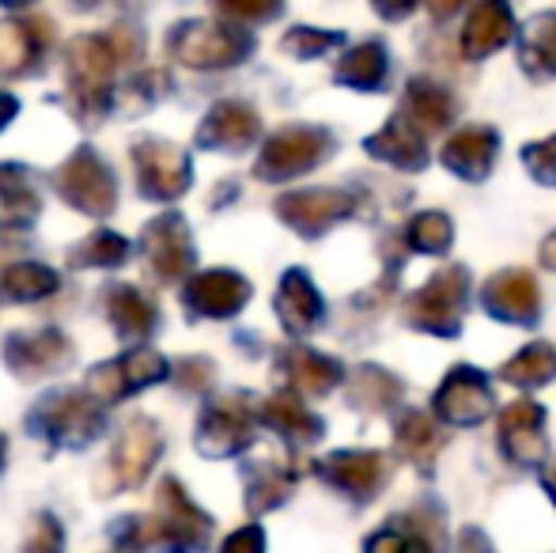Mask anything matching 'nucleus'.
<instances>
[{
  "label": "nucleus",
  "mask_w": 556,
  "mask_h": 553,
  "mask_svg": "<svg viewBox=\"0 0 556 553\" xmlns=\"http://www.w3.org/2000/svg\"><path fill=\"white\" fill-rule=\"evenodd\" d=\"M42 213V198L30 186L27 171L0 163V228H27Z\"/></svg>",
  "instance_id": "29"
},
{
  "label": "nucleus",
  "mask_w": 556,
  "mask_h": 553,
  "mask_svg": "<svg viewBox=\"0 0 556 553\" xmlns=\"http://www.w3.org/2000/svg\"><path fill=\"white\" fill-rule=\"evenodd\" d=\"M23 553H65V531L53 516H35Z\"/></svg>",
  "instance_id": "43"
},
{
  "label": "nucleus",
  "mask_w": 556,
  "mask_h": 553,
  "mask_svg": "<svg viewBox=\"0 0 556 553\" xmlns=\"http://www.w3.org/2000/svg\"><path fill=\"white\" fill-rule=\"evenodd\" d=\"M405 243L420 254H446L454 243V224L443 213H420L405 228Z\"/></svg>",
  "instance_id": "38"
},
{
  "label": "nucleus",
  "mask_w": 556,
  "mask_h": 553,
  "mask_svg": "<svg viewBox=\"0 0 556 553\" xmlns=\"http://www.w3.org/2000/svg\"><path fill=\"white\" fill-rule=\"evenodd\" d=\"M390 76V53L382 42H359L337 61L333 80L356 91H379Z\"/></svg>",
  "instance_id": "30"
},
{
  "label": "nucleus",
  "mask_w": 556,
  "mask_h": 553,
  "mask_svg": "<svg viewBox=\"0 0 556 553\" xmlns=\"http://www.w3.org/2000/svg\"><path fill=\"white\" fill-rule=\"evenodd\" d=\"M545 493H549V501L556 504V458H553L549 470H545Z\"/></svg>",
  "instance_id": "51"
},
{
  "label": "nucleus",
  "mask_w": 556,
  "mask_h": 553,
  "mask_svg": "<svg viewBox=\"0 0 556 553\" xmlns=\"http://www.w3.org/2000/svg\"><path fill=\"white\" fill-rule=\"evenodd\" d=\"M511 38H515L511 4H507V0H481V4H473L466 27H462L458 46L469 61H481V58H489V53L504 50Z\"/></svg>",
  "instance_id": "20"
},
{
  "label": "nucleus",
  "mask_w": 556,
  "mask_h": 553,
  "mask_svg": "<svg viewBox=\"0 0 556 553\" xmlns=\"http://www.w3.org/2000/svg\"><path fill=\"white\" fill-rule=\"evenodd\" d=\"M330 152H333L330 129L288 126L265 140L262 155L254 163V175L265 178V183H288V178H300L307 171H315L318 163H326Z\"/></svg>",
  "instance_id": "6"
},
{
  "label": "nucleus",
  "mask_w": 556,
  "mask_h": 553,
  "mask_svg": "<svg viewBox=\"0 0 556 553\" xmlns=\"http://www.w3.org/2000/svg\"><path fill=\"white\" fill-rule=\"evenodd\" d=\"M262 420L280 436V440L292 443V448L318 443V440H323V432H326L323 417L311 414V410L303 406L300 394H273V399L262 406Z\"/></svg>",
  "instance_id": "27"
},
{
  "label": "nucleus",
  "mask_w": 556,
  "mask_h": 553,
  "mask_svg": "<svg viewBox=\"0 0 556 553\" xmlns=\"http://www.w3.org/2000/svg\"><path fill=\"white\" fill-rule=\"evenodd\" d=\"M170 58L186 68H205V73H216V68H231L242 65V61L254 53V38L247 30H235L227 23H213V20H186L170 30L167 42Z\"/></svg>",
  "instance_id": "4"
},
{
  "label": "nucleus",
  "mask_w": 556,
  "mask_h": 553,
  "mask_svg": "<svg viewBox=\"0 0 556 553\" xmlns=\"http://www.w3.org/2000/svg\"><path fill=\"white\" fill-rule=\"evenodd\" d=\"M484 311L500 323L534 326L542 315V288L527 269H504L484 285Z\"/></svg>",
  "instance_id": "19"
},
{
  "label": "nucleus",
  "mask_w": 556,
  "mask_h": 553,
  "mask_svg": "<svg viewBox=\"0 0 556 553\" xmlns=\"http://www.w3.org/2000/svg\"><path fill=\"white\" fill-rule=\"evenodd\" d=\"M132 167H137V183H140V198L148 201H175L190 190V155L178 144L160 137H148L132 144Z\"/></svg>",
  "instance_id": "10"
},
{
  "label": "nucleus",
  "mask_w": 556,
  "mask_h": 553,
  "mask_svg": "<svg viewBox=\"0 0 556 553\" xmlns=\"http://www.w3.org/2000/svg\"><path fill=\"white\" fill-rule=\"evenodd\" d=\"M425 137L428 134H420L405 114H394L379 134L364 140V148L382 163H394V167H402V171H420L428 163Z\"/></svg>",
  "instance_id": "26"
},
{
  "label": "nucleus",
  "mask_w": 556,
  "mask_h": 553,
  "mask_svg": "<svg viewBox=\"0 0 556 553\" xmlns=\"http://www.w3.org/2000/svg\"><path fill=\"white\" fill-rule=\"evenodd\" d=\"M53 42L50 20H0V76H23Z\"/></svg>",
  "instance_id": "21"
},
{
  "label": "nucleus",
  "mask_w": 556,
  "mask_h": 553,
  "mask_svg": "<svg viewBox=\"0 0 556 553\" xmlns=\"http://www.w3.org/2000/svg\"><path fill=\"white\" fill-rule=\"evenodd\" d=\"M220 553H265V531L257 524L239 527L235 535H227Z\"/></svg>",
  "instance_id": "44"
},
{
  "label": "nucleus",
  "mask_w": 556,
  "mask_h": 553,
  "mask_svg": "<svg viewBox=\"0 0 556 553\" xmlns=\"http://www.w3.org/2000/svg\"><path fill=\"white\" fill-rule=\"evenodd\" d=\"M114 542L137 553H198L213 539V519L186 497L182 481L163 478L155 489V516H122Z\"/></svg>",
  "instance_id": "1"
},
{
  "label": "nucleus",
  "mask_w": 556,
  "mask_h": 553,
  "mask_svg": "<svg viewBox=\"0 0 556 553\" xmlns=\"http://www.w3.org/2000/svg\"><path fill=\"white\" fill-rule=\"evenodd\" d=\"M443 440H446L443 428L435 425V417L425 414V410H409V414L397 417L394 443H397V451H402L405 463L420 466V470L432 466V458L440 455Z\"/></svg>",
  "instance_id": "32"
},
{
  "label": "nucleus",
  "mask_w": 556,
  "mask_h": 553,
  "mask_svg": "<svg viewBox=\"0 0 556 553\" xmlns=\"http://www.w3.org/2000/svg\"><path fill=\"white\" fill-rule=\"evenodd\" d=\"M553 376H556V349L549 341L527 345L522 353H515L511 361L504 364V372H500V379H507V384H515V387H545Z\"/></svg>",
  "instance_id": "37"
},
{
  "label": "nucleus",
  "mask_w": 556,
  "mask_h": 553,
  "mask_svg": "<svg viewBox=\"0 0 556 553\" xmlns=\"http://www.w3.org/2000/svg\"><path fill=\"white\" fill-rule=\"evenodd\" d=\"M137 38L129 30L117 35H76L65 50L68 103L84 122H99L114 106V76L117 65L137 58Z\"/></svg>",
  "instance_id": "2"
},
{
  "label": "nucleus",
  "mask_w": 556,
  "mask_h": 553,
  "mask_svg": "<svg viewBox=\"0 0 556 553\" xmlns=\"http://www.w3.org/2000/svg\"><path fill=\"white\" fill-rule=\"evenodd\" d=\"M522 163L542 186H556V137L534 140V144L522 148Z\"/></svg>",
  "instance_id": "41"
},
{
  "label": "nucleus",
  "mask_w": 556,
  "mask_h": 553,
  "mask_svg": "<svg viewBox=\"0 0 556 553\" xmlns=\"http://www.w3.org/2000/svg\"><path fill=\"white\" fill-rule=\"evenodd\" d=\"M371 4H375V12H379L382 20H405V15L420 4V0H371Z\"/></svg>",
  "instance_id": "46"
},
{
  "label": "nucleus",
  "mask_w": 556,
  "mask_h": 553,
  "mask_svg": "<svg viewBox=\"0 0 556 553\" xmlns=\"http://www.w3.org/2000/svg\"><path fill=\"white\" fill-rule=\"evenodd\" d=\"M4 451H8V440L0 436V470H4Z\"/></svg>",
  "instance_id": "53"
},
{
  "label": "nucleus",
  "mask_w": 556,
  "mask_h": 553,
  "mask_svg": "<svg viewBox=\"0 0 556 553\" xmlns=\"http://www.w3.org/2000/svg\"><path fill=\"white\" fill-rule=\"evenodd\" d=\"M349 399L356 410L364 414H387L402 402V384H397L390 372L375 368V364H364L356 368V376L349 379Z\"/></svg>",
  "instance_id": "34"
},
{
  "label": "nucleus",
  "mask_w": 556,
  "mask_h": 553,
  "mask_svg": "<svg viewBox=\"0 0 556 553\" xmlns=\"http://www.w3.org/2000/svg\"><path fill=\"white\" fill-rule=\"evenodd\" d=\"M466 292H469L466 269L462 266L443 269V274H435L428 285H420L405 300V323L413 330L432 334V338H458L462 315H466Z\"/></svg>",
  "instance_id": "5"
},
{
  "label": "nucleus",
  "mask_w": 556,
  "mask_h": 553,
  "mask_svg": "<svg viewBox=\"0 0 556 553\" xmlns=\"http://www.w3.org/2000/svg\"><path fill=\"white\" fill-rule=\"evenodd\" d=\"M257 134H262L257 111H250L247 103H216L198 126V144L216 152H242Z\"/></svg>",
  "instance_id": "22"
},
{
  "label": "nucleus",
  "mask_w": 556,
  "mask_h": 553,
  "mask_svg": "<svg viewBox=\"0 0 556 553\" xmlns=\"http://www.w3.org/2000/svg\"><path fill=\"white\" fill-rule=\"evenodd\" d=\"M15 114H20V103H15V99L8 96V91H0V129H4L8 122L15 118Z\"/></svg>",
  "instance_id": "49"
},
{
  "label": "nucleus",
  "mask_w": 556,
  "mask_h": 553,
  "mask_svg": "<svg viewBox=\"0 0 556 553\" xmlns=\"http://www.w3.org/2000/svg\"><path fill=\"white\" fill-rule=\"evenodd\" d=\"M326 315V303L318 296V288L311 285V277L303 269H288L285 280L277 288V318L292 338L311 334Z\"/></svg>",
  "instance_id": "24"
},
{
  "label": "nucleus",
  "mask_w": 556,
  "mask_h": 553,
  "mask_svg": "<svg viewBox=\"0 0 556 553\" xmlns=\"http://www.w3.org/2000/svg\"><path fill=\"white\" fill-rule=\"evenodd\" d=\"M277 364L300 399H323L333 387H341L344 379L341 364L326 353H315V349H285Z\"/></svg>",
  "instance_id": "25"
},
{
  "label": "nucleus",
  "mask_w": 556,
  "mask_h": 553,
  "mask_svg": "<svg viewBox=\"0 0 556 553\" xmlns=\"http://www.w3.org/2000/svg\"><path fill=\"white\" fill-rule=\"evenodd\" d=\"M250 292H254L250 280L235 269H205V274L186 280L182 303L193 318H231L247 307Z\"/></svg>",
  "instance_id": "17"
},
{
  "label": "nucleus",
  "mask_w": 556,
  "mask_h": 553,
  "mask_svg": "<svg viewBox=\"0 0 556 553\" xmlns=\"http://www.w3.org/2000/svg\"><path fill=\"white\" fill-rule=\"evenodd\" d=\"M254 417H262V410H254L250 394H224V399L208 402V410L198 420V451L208 458L247 451L254 443Z\"/></svg>",
  "instance_id": "9"
},
{
  "label": "nucleus",
  "mask_w": 556,
  "mask_h": 553,
  "mask_svg": "<svg viewBox=\"0 0 556 553\" xmlns=\"http://www.w3.org/2000/svg\"><path fill=\"white\" fill-rule=\"evenodd\" d=\"M178 384L190 387V391H201V387L213 379V361H205V356H190V361H182L175 368Z\"/></svg>",
  "instance_id": "45"
},
{
  "label": "nucleus",
  "mask_w": 556,
  "mask_h": 553,
  "mask_svg": "<svg viewBox=\"0 0 556 553\" xmlns=\"http://www.w3.org/2000/svg\"><path fill=\"white\" fill-rule=\"evenodd\" d=\"M167 376H170V364L163 361L155 349L144 345V349H129V353L117 356V361L99 364L88 376V391L96 394L99 402H122V399H129L132 391H140V387L163 384Z\"/></svg>",
  "instance_id": "11"
},
{
  "label": "nucleus",
  "mask_w": 556,
  "mask_h": 553,
  "mask_svg": "<svg viewBox=\"0 0 556 553\" xmlns=\"http://www.w3.org/2000/svg\"><path fill=\"white\" fill-rule=\"evenodd\" d=\"M318 474L344 497L364 504L382 493L390 478V458L382 451H333L318 463Z\"/></svg>",
  "instance_id": "14"
},
{
  "label": "nucleus",
  "mask_w": 556,
  "mask_h": 553,
  "mask_svg": "<svg viewBox=\"0 0 556 553\" xmlns=\"http://www.w3.org/2000/svg\"><path fill=\"white\" fill-rule=\"evenodd\" d=\"M53 190L84 216H111L117 205V178L99 160L96 148H76L58 171H53Z\"/></svg>",
  "instance_id": "8"
},
{
  "label": "nucleus",
  "mask_w": 556,
  "mask_h": 553,
  "mask_svg": "<svg viewBox=\"0 0 556 553\" xmlns=\"http://www.w3.org/2000/svg\"><path fill=\"white\" fill-rule=\"evenodd\" d=\"M68 361H73V345L61 330H20L4 341V364L12 368V376L27 384L68 368Z\"/></svg>",
  "instance_id": "16"
},
{
  "label": "nucleus",
  "mask_w": 556,
  "mask_h": 553,
  "mask_svg": "<svg viewBox=\"0 0 556 553\" xmlns=\"http://www.w3.org/2000/svg\"><path fill=\"white\" fill-rule=\"evenodd\" d=\"M405 118L420 129V134H440L454 122V99L446 96L440 84H432L428 76H417L405 88Z\"/></svg>",
  "instance_id": "31"
},
{
  "label": "nucleus",
  "mask_w": 556,
  "mask_h": 553,
  "mask_svg": "<svg viewBox=\"0 0 556 553\" xmlns=\"http://www.w3.org/2000/svg\"><path fill=\"white\" fill-rule=\"evenodd\" d=\"M458 553H492V542L484 539V531L466 527V531L458 535Z\"/></svg>",
  "instance_id": "47"
},
{
  "label": "nucleus",
  "mask_w": 556,
  "mask_h": 553,
  "mask_svg": "<svg viewBox=\"0 0 556 553\" xmlns=\"http://www.w3.org/2000/svg\"><path fill=\"white\" fill-rule=\"evenodd\" d=\"M61 288L58 274L50 266H38V262H23L0 274V303H30L46 300Z\"/></svg>",
  "instance_id": "35"
},
{
  "label": "nucleus",
  "mask_w": 556,
  "mask_h": 553,
  "mask_svg": "<svg viewBox=\"0 0 556 553\" xmlns=\"http://www.w3.org/2000/svg\"><path fill=\"white\" fill-rule=\"evenodd\" d=\"M432 410L446 425H477L492 414V379L469 364H458L446 372L432 399Z\"/></svg>",
  "instance_id": "12"
},
{
  "label": "nucleus",
  "mask_w": 556,
  "mask_h": 553,
  "mask_svg": "<svg viewBox=\"0 0 556 553\" xmlns=\"http://www.w3.org/2000/svg\"><path fill=\"white\" fill-rule=\"evenodd\" d=\"M292 493V470L280 463H262L247 474V512L262 516V512L277 508Z\"/></svg>",
  "instance_id": "36"
},
{
  "label": "nucleus",
  "mask_w": 556,
  "mask_h": 553,
  "mask_svg": "<svg viewBox=\"0 0 556 553\" xmlns=\"http://www.w3.org/2000/svg\"><path fill=\"white\" fill-rule=\"evenodd\" d=\"M4 8H23V4H35V0H0Z\"/></svg>",
  "instance_id": "52"
},
{
  "label": "nucleus",
  "mask_w": 556,
  "mask_h": 553,
  "mask_svg": "<svg viewBox=\"0 0 556 553\" xmlns=\"http://www.w3.org/2000/svg\"><path fill=\"white\" fill-rule=\"evenodd\" d=\"M542 262H545V266H549V269H556V236L545 239V247H542Z\"/></svg>",
  "instance_id": "50"
},
{
  "label": "nucleus",
  "mask_w": 556,
  "mask_h": 553,
  "mask_svg": "<svg viewBox=\"0 0 556 553\" xmlns=\"http://www.w3.org/2000/svg\"><path fill=\"white\" fill-rule=\"evenodd\" d=\"M519 61L534 80L556 76V12H542L522 27Z\"/></svg>",
  "instance_id": "33"
},
{
  "label": "nucleus",
  "mask_w": 556,
  "mask_h": 553,
  "mask_svg": "<svg viewBox=\"0 0 556 553\" xmlns=\"http://www.w3.org/2000/svg\"><path fill=\"white\" fill-rule=\"evenodd\" d=\"M106 318H111V326L125 341H137V338H152L155 323H160V311H155V303L140 288L117 285L106 296Z\"/></svg>",
  "instance_id": "28"
},
{
  "label": "nucleus",
  "mask_w": 556,
  "mask_h": 553,
  "mask_svg": "<svg viewBox=\"0 0 556 553\" xmlns=\"http://www.w3.org/2000/svg\"><path fill=\"white\" fill-rule=\"evenodd\" d=\"M125 259H129V243H125L117 231H96V236H88L68 254L73 266H103V269L122 266Z\"/></svg>",
  "instance_id": "39"
},
{
  "label": "nucleus",
  "mask_w": 556,
  "mask_h": 553,
  "mask_svg": "<svg viewBox=\"0 0 556 553\" xmlns=\"http://www.w3.org/2000/svg\"><path fill=\"white\" fill-rule=\"evenodd\" d=\"M500 448L511 463L538 466L549 458V440H545V410L534 399H519L500 414Z\"/></svg>",
  "instance_id": "18"
},
{
  "label": "nucleus",
  "mask_w": 556,
  "mask_h": 553,
  "mask_svg": "<svg viewBox=\"0 0 556 553\" xmlns=\"http://www.w3.org/2000/svg\"><path fill=\"white\" fill-rule=\"evenodd\" d=\"M144 259L155 280L170 285V280L186 277L193 269V239L190 228L178 213H163L152 224H144Z\"/></svg>",
  "instance_id": "15"
},
{
  "label": "nucleus",
  "mask_w": 556,
  "mask_h": 553,
  "mask_svg": "<svg viewBox=\"0 0 556 553\" xmlns=\"http://www.w3.org/2000/svg\"><path fill=\"white\" fill-rule=\"evenodd\" d=\"M344 38L337 35V30H315V27H292L285 35V53H292V58H323V53H330L333 46H341Z\"/></svg>",
  "instance_id": "40"
},
{
  "label": "nucleus",
  "mask_w": 556,
  "mask_h": 553,
  "mask_svg": "<svg viewBox=\"0 0 556 553\" xmlns=\"http://www.w3.org/2000/svg\"><path fill=\"white\" fill-rule=\"evenodd\" d=\"M160 451H163L160 425H155L152 417H132L129 425L122 428V436H117L106 466L99 470V493L111 497V493H129V489H137L140 481L152 474Z\"/></svg>",
  "instance_id": "7"
},
{
  "label": "nucleus",
  "mask_w": 556,
  "mask_h": 553,
  "mask_svg": "<svg viewBox=\"0 0 556 553\" xmlns=\"http://www.w3.org/2000/svg\"><path fill=\"white\" fill-rule=\"evenodd\" d=\"M458 8H462V0H428V12H432L435 20H451Z\"/></svg>",
  "instance_id": "48"
},
{
  "label": "nucleus",
  "mask_w": 556,
  "mask_h": 553,
  "mask_svg": "<svg viewBox=\"0 0 556 553\" xmlns=\"http://www.w3.org/2000/svg\"><path fill=\"white\" fill-rule=\"evenodd\" d=\"M224 15L231 20H242V23H269L280 15L285 0H213Z\"/></svg>",
  "instance_id": "42"
},
{
  "label": "nucleus",
  "mask_w": 556,
  "mask_h": 553,
  "mask_svg": "<svg viewBox=\"0 0 556 553\" xmlns=\"http://www.w3.org/2000/svg\"><path fill=\"white\" fill-rule=\"evenodd\" d=\"M496 152H500V134L489 126H466L458 129L443 148V163L446 171H454L466 183H481L492 167H496Z\"/></svg>",
  "instance_id": "23"
},
{
  "label": "nucleus",
  "mask_w": 556,
  "mask_h": 553,
  "mask_svg": "<svg viewBox=\"0 0 556 553\" xmlns=\"http://www.w3.org/2000/svg\"><path fill=\"white\" fill-rule=\"evenodd\" d=\"M356 213V198L349 190H295L277 201V216L300 236L315 239Z\"/></svg>",
  "instance_id": "13"
},
{
  "label": "nucleus",
  "mask_w": 556,
  "mask_h": 553,
  "mask_svg": "<svg viewBox=\"0 0 556 553\" xmlns=\"http://www.w3.org/2000/svg\"><path fill=\"white\" fill-rule=\"evenodd\" d=\"M30 432L42 436L46 443L53 448H88L103 436L106 428V414L99 406L96 394H84V391H58V394H46L27 417Z\"/></svg>",
  "instance_id": "3"
}]
</instances>
